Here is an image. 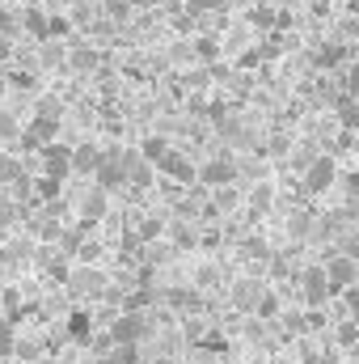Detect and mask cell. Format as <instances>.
Masks as SVG:
<instances>
[{
  "label": "cell",
  "mask_w": 359,
  "mask_h": 364,
  "mask_svg": "<svg viewBox=\"0 0 359 364\" xmlns=\"http://www.w3.org/2000/svg\"><path fill=\"white\" fill-rule=\"evenodd\" d=\"M72 292H77V296H89V301L106 296V272H97V267H77V272H72Z\"/></svg>",
  "instance_id": "cell-1"
},
{
  "label": "cell",
  "mask_w": 359,
  "mask_h": 364,
  "mask_svg": "<svg viewBox=\"0 0 359 364\" xmlns=\"http://www.w3.org/2000/svg\"><path fill=\"white\" fill-rule=\"evenodd\" d=\"M326 279H330V288L351 292V288H355V279H359L355 259H330V263H326Z\"/></svg>",
  "instance_id": "cell-2"
},
{
  "label": "cell",
  "mask_w": 359,
  "mask_h": 364,
  "mask_svg": "<svg viewBox=\"0 0 359 364\" xmlns=\"http://www.w3.org/2000/svg\"><path fill=\"white\" fill-rule=\"evenodd\" d=\"M263 301H267V288H263L258 279H237V284H233V305H237V309H254V314H258Z\"/></svg>",
  "instance_id": "cell-3"
},
{
  "label": "cell",
  "mask_w": 359,
  "mask_h": 364,
  "mask_svg": "<svg viewBox=\"0 0 359 364\" xmlns=\"http://www.w3.org/2000/svg\"><path fill=\"white\" fill-rule=\"evenodd\" d=\"M330 292H334V288H330V279H326V267H309V272H304V301H309V305H321Z\"/></svg>",
  "instance_id": "cell-4"
},
{
  "label": "cell",
  "mask_w": 359,
  "mask_h": 364,
  "mask_svg": "<svg viewBox=\"0 0 359 364\" xmlns=\"http://www.w3.org/2000/svg\"><path fill=\"white\" fill-rule=\"evenodd\" d=\"M123 182H127V161H123V157L101 161V170H97V186H101V191H114V186H123Z\"/></svg>",
  "instance_id": "cell-5"
},
{
  "label": "cell",
  "mask_w": 359,
  "mask_h": 364,
  "mask_svg": "<svg viewBox=\"0 0 359 364\" xmlns=\"http://www.w3.org/2000/svg\"><path fill=\"white\" fill-rule=\"evenodd\" d=\"M334 174H338L334 161H330V157H317V161L309 166V174H304V186H309V191H326V186L334 182Z\"/></svg>",
  "instance_id": "cell-6"
},
{
  "label": "cell",
  "mask_w": 359,
  "mask_h": 364,
  "mask_svg": "<svg viewBox=\"0 0 359 364\" xmlns=\"http://www.w3.org/2000/svg\"><path fill=\"white\" fill-rule=\"evenodd\" d=\"M72 170V149H60V144H47V178L60 182Z\"/></svg>",
  "instance_id": "cell-7"
},
{
  "label": "cell",
  "mask_w": 359,
  "mask_h": 364,
  "mask_svg": "<svg viewBox=\"0 0 359 364\" xmlns=\"http://www.w3.org/2000/svg\"><path fill=\"white\" fill-rule=\"evenodd\" d=\"M81 212H85V220H101V212H106V191H101V186H93L89 195H85Z\"/></svg>",
  "instance_id": "cell-8"
},
{
  "label": "cell",
  "mask_w": 359,
  "mask_h": 364,
  "mask_svg": "<svg viewBox=\"0 0 359 364\" xmlns=\"http://www.w3.org/2000/svg\"><path fill=\"white\" fill-rule=\"evenodd\" d=\"M140 331H144L140 318H118V322H114V339H118V343L127 339V348H131V339H140Z\"/></svg>",
  "instance_id": "cell-9"
},
{
  "label": "cell",
  "mask_w": 359,
  "mask_h": 364,
  "mask_svg": "<svg viewBox=\"0 0 359 364\" xmlns=\"http://www.w3.org/2000/svg\"><path fill=\"white\" fill-rule=\"evenodd\" d=\"M72 170H81V174H97V170H101V157H97V153H93V149H77V153H72Z\"/></svg>",
  "instance_id": "cell-10"
},
{
  "label": "cell",
  "mask_w": 359,
  "mask_h": 364,
  "mask_svg": "<svg viewBox=\"0 0 359 364\" xmlns=\"http://www.w3.org/2000/svg\"><path fill=\"white\" fill-rule=\"evenodd\" d=\"M157 166H161V170H170V174H178V178H186V182H190V166H186V157H182V153H165V157H161Z\"/></svg>",
  "instance_id": "cell-11"
},
{
  "label": "cell",
  "mask_w": 359,
  "mask_h": 364,
  "mask_svg": "<svg viewBox=\"0 0 359 364\" xmlns=\"http://www.w3.org/2000/svg\"><path fill=\"white\" fill-rule=\"evenodd\" d=\"M203 178L211 182V186H220V182H228V178H233V166H228V161H211V166L203 170Z\"/></svg>",
  "instance_id": "cell-12"
},
{
  "label": "cell",
  "mask_w": 359,
  "mask_h": 364,
  "mask_svg": "<svg viewBox=\"0 0 359 364\" xmlns=\"http://www.w3.org/2000/svg\"><path fill=\"white\" fill-rule=\"evenodd\" d=\"M0 182H26V178H21V170H17V161H13V157H0Z\"/></svg>",
  "instance_id": "cell-13"
},
{
  "label": "cell",
  "mask_w": 359,
  "mask_h": 364,
  "mask_svg": "<svg viewBox=\"0 0 359 364\" xmlns=\"http://www.w3.org/2000/svg\"><path fill=\"white\" fill-rule=\"evenodd\" d=\"M26 26H30L34 34H51V21H47V17H43L38 9H34V13H26Z\"/></svg>",
  "instance_id": "cell-14"
},
{
  "label": "cell",
  "mask_w": 359,
  "mask_h": 364,
  "mask_svg": "<svg viewBox=\"0 0 359 364\" xmlns=\"http://www.w3.org/2000/svg\"><path fill=\"white\" fill-rule=\"evenodd\" d=\"M140 356H136V348H114V356H110V364H136Z\"/></svg>",
  "instance_id": "cell-15"
},
{
  "label": "cell",
  "mask_w": 359,
  "mask_h": 364,
  "mask_svg": "<svg viewBox=\"0 0 359 364\" xmlns=\"http://www.w3.org/2000/svg\"><path fill=\"white\" fill-rule=\"evenodd\" d=\"M13 212H17V208H13V199H9V195H0V225H9V220H13Z\"/></svg>",
  "instance_id": "cell-16"
},
{
  "label": "cell",
  "mask_w": 359,
  "mask_h": 364,
  "mask_svg": "<svg viewBox=\"0 0 359 364\" xmlns=\"http://www.w3.org/2000/svg\"><path fill=\"white\" fill-rule=\"evenodd\" d=\"M186 4H190L194 13H211V9H220L224 0H186Z\"/></svg>",
  "instance_id": "cell-17"
},
{
  "label": "cell",
  "mask_w": 359,
  "mask_h": 364,
  "mask_svg": "<svg viewBox=\"0 0 359 364\" xmlns=\"http://www.w3.org/2000/svg\"><path fill=\"white\" fill-rule=\"evenodd\" d=\"M72 64H77V68H89V64H93V51H77V55H72Z\"/></svg>",
  "instance_id": "cell-18"
},
{
  "label": "cell",
  "mask_w": 359,
  "mask_h": 364,
  "mask_svg": "<svg viewBox=\"0 0 359 364\" xmlns=\"http://www.w3.org/2000/svg\"><path fill=\"white\" fill-rule=\"evenodd\" d=\"M270 21H275V17H270V9H258V13H254V26H270Z\"/></svg>",
  "instance_id": "cell-19"
},
{
  "label": "cell",
  "mask_w": 359,
  "mask_h": 364,
  "mask_svg": "<svg viewBox=\"0 0 359 364\" xmlns=\"http://www.w3.org/2000/svg\"><path fill=\"white\" fill-rule=\"evenodd\" d=\"M85 331H89V326H85V318L77 314V322H72V335H77V339H85Z\"/></svg>",
  "instance_id": "cell-20"
},
{
  "label": "cell",
  "mask_w": 359,
  "mask_h": 364,
  "mask_svg": "<svg viewBox=\"0 0 359 364\" xmlns=\"http://www.w3.org/2000/svg\"><path fill=\"white\" fill-rule=\"evenodd\" d=\"M347 301H351V314L359 318V288H351V292H347Z\"/></svg>",
  "instance_id": "cell-21"
},
{
  "label": "cell",
  "mask_w": 359,
  "mask_h": 364,
  "mask_svg": "<svg viewBox=\"0 0 359 364\" xmlns=\"http://www.w3.org/2000/svg\"><path fill=\"white\" fill-rule=\"evenodd\" d=\"M351 93H359V68H355V77H351Z\"/></svg>",
  "instance_id": "cell-22"
},
{
  "label": "cell",
  "mask_w": 359,
  "mask_h": 364,
  "mask_svg": "<svg viewBox=\"0 0 359 364\" xmlns=\"http://www.w3.org/2000/svg\"><path fill=\"white\" fill-rule=\"evenodd\" d=\"M4 55H9V43H4V38H0V60H4Z\"/></svg>",
  "instance_id": "cell-23"
},
{
  "label": "cell",
  "mask_w": 359,
  "mask_h": 364,
  "mask_svg": "<svg viewBox=\"0 0 359 364\" xmlns=\"http://www.w3.org/2000/svg\"><path fill=\"white\" fill-rule=\"evenodd\" d=\"M355 55H359V51H355Z\"/></svg>",
  "instance_id": "cell-24"
},
{
  "label": "cell",
  "mask_w": 359,
  "mask_h": 364,
  "mask_svg": "<svg viewBox=\"0 0 359 364\" xmlns=\"http://www.w3.org/2000/svg\"><path fill=\"white\" fill-rule=\"evenodd\" d=\"M355 364H359V360H355Z\"/></svg>",
  "instance_id": "cell-25"
}]
</instances>
